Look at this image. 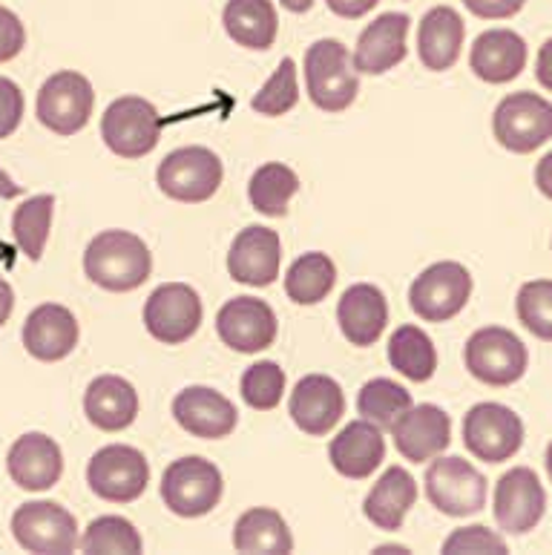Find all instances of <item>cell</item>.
<instances>
[{"instance_id":"6da1fadb","label":"cell","mask_w":552,"mask_h":555,"mask_svg":"<svg viewBox=\"0 0 552 555\" xmlns=\"http://www.w3.org/2000/svg\"><path fill=\"white\" fill-rule=\"evenodd\" d=\"M84 271L113 294L141 288L150 280L153 257L147 242L130 231H101L84 250Z\"/></svg>"},{"instance_id":"7a4b0ae2","label":"cell","mask_w":552,"mask_h":555,"mask_svg":"<svg viewBox=\"0 0 552 555\" xmlns=\"http://www.w3.org/2000/svg\"><path fill=\"white\" fill-rule=\"evenodd\" d=\"M306 90L313 107H320L322 113H343L355 104L360 78L355 69V55H348L346 43L325 38L308 47Z\"/></svg>"},{"instance_id":"3957f363","label":"cell","mask_w":552,"mask_h":555,"mask_svg":"<svg viewBox=\"0 0 552 555\" xmlns=\"http://www.w3.org/2000/svg\"><path fill=\"white\" fill-rule=\"evenodd\" d=\"M463 363L475 380L495 386V389H506L527 374L529 351L518 334H512L510 328L487 325L466 340Z\"/></svg>"},{"instance_id":"277c9868","label":"cell","mask_w":552,"mask_h":555,"mask_svg":"<svg viewBox=\"0 0 552 555\" xmlns=\"http://www.w3.org/2000/svg\"><path fill=\"white\" fill-rule=\"evenodd\" d=\"M222 473L202 455L179 457L165 469L162 501L179 518H202L222 501Z\"/></svg>"},{"instance_id":"5b68a950","label":"cell","mask_w":552,"mask_h":555,"mask_svg":"<svg viewBox=\"0 0 552 555\" xmlns=\"http://www.w3.org/2000/svg\"><path fill=\"white\" fill-rule=\"evenodd\" d=\"M222 162L214 150L193 144V147H179L167 153L156 170V184L167 199L202 205V202L214 199L222 184Z\"/></svg>"},{"instance_id":"8992f818","label":"cell","mask_w":552,"mask_h":555,"mask_svg":"<svg viewBox=\"0 0 552 555\" xmlns=\"http://www.w3.org/2000/svg\"><path fill=\"white\" fill-rule=\"evenodd\" d=\"M95 109V90L90 78L73 69H61L50 75L38 90V121L55 135H75L90 125Z\"/></svg>"},{"instance_id":"52a82bcc","label":"cell","mask_w":552,"mask_h":555,"mask_svg":"<svg viewBox=\"0 0 552 555\" xmlns=\"http://www.w3.org/2000/svg\"><path fill=\"white\" fill-rule=\"evenodd\" d=\"M492 133L503 150L527 156L552 139V104L536 92H512L495 107Z\"/></svg>"},{"instance_id":"ba28073f","label":"cell","mask_w":552,"mask_h":555,"mask_svg":"<svg viewBox=\"0 0 552 555\" xmlns=\"http://www.w3.org/2000/svg\"><path fill=\"white\" fill-rule=\"evenodd\" d=\"M101 139L116 156L141 158L162 139V116L156 104L141 95H121L101 116Z\"/></svg>"},{"instance_id":"9c48e42d","label":"cell","mask_w":552,"mask_h":555,"mask_svg":"<svg viewBox=\"0 0 552 555\" xmlns=\"http://www.w3.org/2000/svg\"><path fill=\"white\" fill-rule=\"evenodd\" d=\"M423 483H426L432 506L449 518L478 515L487 504V478L470 461L458 455L432 457Z\"/></svg>"},{"instance_id":"30bf717a","label":"cell","mask_w":552,"mask_h":555,"mask_svg":"<svg viewBox=\"0 0 552 555\" xmlns=\"http://www.w3.org/2000/svg\"><path fill=\"white\" fill-rule=\"evenodd\" d=\"M12 535L26 553L69 555L75 547H81L75 515L55 501L17 506L12 515Z\"/></svg>"},{"instance_id":"8fae6325","label":"cell","mask_w":552,"mask_h":555,"mask_svg":"<svg viewBox=\"0 0 552 555\" xmlns=\"http://www.w3.org/2000/svg\"><path fill=\"white\" fill-rule=\"evenodd\" d=\"M87 483L101 501L132 504L144 495L150 483V464L136 447L113 443L99 449L87 466Z\"/></svg>"},{"instance_id":"7c38bea8","label":"cell","mask_w":552,"mask_h":555,"mask_svg":"<svg viewBox=\"0 0 552 555\" xmlns=\"http://www.w3.org/2000/svg\"><path fill=\"white\" fill-rule=\"evenodd\" d=\"M472 297V274L461 262H435L409 288V306L426 323H449Z\"/></svg>"},{"instance_id":"4fadbf2b","label":"cell","mask_w":552,"mask_h":555,"mask_svg":"<svg viewBox=\"0 0 552 555\" xmlns=\"http://www.w3.org/2000/svg\"><path fill=\"white\" fill-rule=\"evenodd\" d=\"M205 317L196 288L184 282H165L158 285L144 302V328L153 340L165 346H182L198 332Z\"/></svg>"},{"instance_id":"5bb4252c","label":"cell","mask_w":552,"mask_h":555,"mask_svg":"<svg viewBox=\"0 0 552 555\" xmlns=\"http://www.w3.org/2000/svg\"><path fill=\"white\" fill-rule=\"evenodd\" d=\"M524 423L503 403H478L463 415V447L487 464H503L518 455Z\"/></svg>"},{"instance_id":"9a60e30c","label":"cell","mask_w":552,"mask_h":555,"mask_svg":"<svg viewBox=\"0 0 552 555\" xmlns=\"http://www.w3.org/2000/svg\"><path fill=\"white\" fill-rule=\"evenodd\" d=\"M495 521L506 535H527L544 518L547 492L529 466H515L495 483Z\"/></svg>"},{"instance_id":"2e32d148","label":"cell","mask_w":552,"mask_h":555,"mask_svg":"<svg viewBox=\"0 0 552 555\" xmlns=\"http://www.w3.org/2000/svg\"><path fill=\"white\" fill-rule=\"evenodd\" d=\"M280 332L277 314L265 299L233 297L228 299L216 314V334L233 351L240 354H256L271 348Z\"/></svg>"},{"instance_id":"e0dca14e","label":"cell","mask_w":552,"mask_h":555,"mask_svg":"<svg viewBox=\"0 0 552 555\" xmlns=\"http://www.w3.org/2000/svg\"><path fill=\"white\" fill-rule=\"evenodd\" d=\"M391 438L406 461L426 464L452 443V421L435 403H421V406L406 409L403 415L397 417L391 426Z\"/></svg>"},{"instance_id":"ac0fdd59","label":"cell","mask_w":552,"mask_h":555,"mask_svg":"<svg viewBox=\"0 0 552 555\" xmlns=\"http://www.w3.org/2000/svg\"><path fill=\"white\" fill-rule=\"evenodd\" d=\"M288 412L306 435L322 438L346 415V395L329 374H308L291 391Z\"/></svg>"},{"instance_id":"d6986e66","label":"cell","mask_w":552,"mask_h":555,"mask_svg":"<svg viewBox=\"0 0 552 555\" xmlns=\"http://www.w3.org/2000/svg\"><path fill=\"white\" fill-rule=\"evenodd\" d=\"M282 242L280 233L262 224H251L233 240L228 254V274L242 285L265 288L280 276Z\"/></svg>"},{"instance_id":"ffe728a7","label":"cell","mask_w":552,"mask_h":555,"mask_svg":"<svg viewBox=\"0 0 552 555\" xmlns=\"http://www.w3.org/2000/svg\"><path fill=\"white\" fill-rule=\"evenodd\" d=\"M7 469L9 478L26 492H47L64 475V455L50 435L26 431L9 449Z\"/></svg>"},{"instance_id":"44dd1931","label":"cell","mask_w":552,"mask_h":555,"mask_svg":"<svg viewBox=\"0 0 552 555\" xmlns=\"http://www.w3.org/2000/svg\"><path fill=\"white\" fill-rule=\"evenodd\" d=\"M174 417L188 435L202 440L228 438L240 423V412L231 400L207 386H188L179 391L174 398Z\"/></svg>"},{"instance_id":"7402d4cb","label":"cell","mask_w":552,"mask_h":555,"mask_svg":"<svg viewBox=\"0 0 552 555\" xmlns=\"http://www.w3.org/2000/svg\"><path fill=\"white\" fill-rule=\"evenodd\" d=\"M409 24H412V17L406 12H386V15L374 17L357 38V73L383 75L395 69L397 64H403L406 52H409V47H406Z\"/></svg>"},{"instance_id":"603a6c76","label":"cell","mask_w":552,"mask_h":555,"mask_svg":"<svg viewBox=\"0 0 552 555\" xmlns=\"http://www.w3.org/2000/svg\"><path fill=\"white\" fill-rule=\"evenodd\" d=\"M26 351L41 363H59L78 346V320L66 306L43 302L26 317L24 323Z\"/></svg>"},{"instance_id":"cb8c5ba5","label":"cell","mask_w":552,"mask_h":555,"mask_svg":"<svg viewBox=\"0 0 552 555\" xmlns=\"http://www.w3.org/2000/svg\"><path fill=\"white\" fill-rule=\"evenodd\" d=\"M386 457V440H383V429L377 423L351 421L346 429L339 431L337 438L331 440L329 461L343 478L351 481H365L371 473L383 464Z\"/></svg>"},{"instance_id":"d4e9b609","label":"cell","mask_w":552,"mask_h":555,"mask_svg":"<svg viewBox=\"0 0 552 555\" xmlns=\"http://www.w3.org/2000/svg\"><path fill=\"white\" fill-rule=\"evenodd\" d=\"M339 332L351 346L369 348L380 340L388 323L386 294L371 285V282H357L339 297L337 306Z\"/></svg>"},{"instance_id":"484cf974","label":"cell","mask_w":552,"mask_h":555,"mask_svg":"<svg viewBox=\"0 0 552 555\" xmlns=\"http://www.w3.org/2000/svg\"><path fill=\"white\" fill-rule=\"evenodd\" d=\"M139 409V391L118 374H101L84 395V415L101 431H124L136 423Z\"/></svg>"},{"instance_id":"4316f807","label":"cell","mask_w":552,"mask_h":555,"mask_svg":"<svg viewBox=\"0 0 552 555\" xmlns=\"http://www.w3.org/2000/svg\"><path fill=\"white\" fill-rule=\"evenodd\" d=\"M527 41L512 29H487L472 43L470 67L487 83L515 81L527 67Z\"/></svg>"},{"instance_id":"83f0119b","label":"cell","mask_w":552,"mask_h":555,"mask_svg":"<svg viewBox=\"0 0 552 555\" xmlns=\"http://www.w3.org/2000/svg\"><path fill=\"white\" fill-rule=\"evenodd\" d=\"M466 26L452 7H435L423 15L418 26V55L432 73H446L461 59Z\"/></svg>"},{"instance_id":"f1b7e54d","label":"cell","mask_w":552,"mask_h":555,"mask_svg":"<svg viewBox=\"0 0 552 555\" xmlns=\"http://www.w3.org/2000/svg\"><path fill=\"white\" fill-rule=\"evenodd\" d=\"M418 504V483L403 466H388L363 501V513L377 530L397 532L403 527L406 513Z\"/></svg>"},{"instance_id":"f546056e","label":"cell","mask_w":552,"mask_h":555,"mask_svg":"<svg viewBox=\"0 0 552 555\" xmlns=\"http://www.w3.org/2000/svg\"><path fill=\"white\" fill-rule=\"evenodd\" d=\"M224 33L245 50H271L280 35V17L271 0H228L222 12Z\"/></svg>"},{"instance_id":"4dcf8cb0","label":"cell","mask_w":552,"mask_h":555,"mask_svg":"<svg viewBox=\"0 0 552 555\" xmlns=\"http://www.w3.org/2000/svg\"><path fill=\"white\" fill-rule=\"evenodd\" d=\"M233 547L240 553L288 555L294 550V535L277 509L254 506V509L242 513L233 527Z\"/></svg>"},{"instance_id":"1f68e13d","label":"cell","mask_w":552,"mask_h":555,"mask_svg":"<svg viewBox=\"0 0 552 555\" xmlns=\"http://www.w3.org/2000/svg\"><path fill=\"white\" fill-rule=\"evenodd\" d=\"M388 363L414 383H426L437 372V348L418 325H400L388 340Z\"/></svg>"},{"instance_id":"d6a6232c","label":"cell","mask_w":552,"mask_h":555,"mask_svg":"<svg viewBox=\"0 0 552 555\" xmlns=\"http://www.w3.org/2000/svg\"><path fill=\"white\" fill-rule=\"evenodd\" d=\"M299 176L282 162H268L251 176L247 199L262 216H285L288 202L299 193Z\"/></svg>"},{"instance_id":"836d02e7","label":"cell","mask_w":552,"mask_h":555,"mask_svg":"<svg viewBox=\"0 0 552 555\" xmlns=\"http://www.w3.org/2000/svg\"><path fill=\"white\" fill-rule=\"evenodd\" d=\"M337 282V268L331 262L329 254L311 250L288 268L285 274V294H288L297 306H317L329 297Z\"/></svg>"},{"instance_id":"e575fe53","label":"cell","mask_w":552,"mask_h":555,"mask_svg":"<svg viewBox=\"0 0 552 555\" xmlns=\"http://www.w3.org/2000/svg\"><path fill=\"white\" fill-rule=\"evenodd\" d=\"M52 214H55V196L50 193L26 199L12 214V236H15L17 248L24 250V257L33 262L43 257L52 231Z\"/></svg>"},{"instance_id":"d590c367","label":"cell","mask_w":552,"mask_h":555,"mask_svg":"<svg viewBox=\"0 0 552 555\" xmlns=\"http://www.w3.org/2000/svg\"><path fill=\"white\" fill-rule=\"evenodd\" d=\"M412 406L414 400L409 395V389H403L400 383L388 380V377H374L357 395V412L365 421L377 423L380 429H391L397 417Z\"/></svg>"},{"instance_id":"8d00e7d4","label":"cell","mask_w":552,"mask_h":555,"mask_svg":"<svg viewBox=\"0 0 552 555\" xmlns=\"http://www.w3.org/2000/svg\"><path fill=\"white\" fill-rule=\"evenodd\" d=\"M81 550L84 553H101V555H136L144 550L141 532L132 527L121 515H101L81 535Z\"/></svg>"},{"instance_id":"74e56055","label":"cell","mask_w":552,"mask_h":555,"mask_svg":"<svg viewBox=\"0 0 552 555\" xmlns=\"http://www.w3.org/2000/svg\"><path fill=\"white\" fill-rule=\"evenodd\" d=\"M299 101V83H297V64L294 59H282V64L273 69V75L262 83V90L256 92L251 107L259 116L277 118L285 116L291 109L297 107Z\"/></svg>"},{"instance_id":"f35d334b","label":"cell","mask_w":552,"mask_h":555,"mask_svg":"<svg viewBox=\"0 0 552 555\" xmlns=\"http://www.w3.org/2000/svg\"><path fill=\"white\" fill-rule=\"evenodd\" d=\"M242 400L256 412H271L280 406L282 395H285V372L273 360H262L245 369L240 383Z\"/></svg>"},{"instance_id":"ab89813d","label":"cell","mask_w":552,"mask_h":555,"mask_svg":"<svg viewBox=\"0 0 552 555\" xmlns=\"http://www.w3.org/2000/svg\"><path fill=\"white\" fill-rule=\"evenodd\" d=\"M521 325L538 340L552 343V280H532L521 285L515 299Z\"/></svg>"},{"instance_id":"60d3db41","label":"cell","mask_w":552,"mask_h":555,"mask_svg":"<svg viewBox=\"0 0 552 555\" xmlns=\"http://www.w3.org/2000/svg\"><path fill=\"white\" fill-rule=\"evenodd\" d=\"M458 553H506V544H503L501 535H495L492 530L480 527V524H472V527H463V530H454L449 539L444 541V555H458Z\"/></svg>"},{"instance_id":"b9f144b4","label":"cell","mask_w":552,"mask_h":555,"mask_svg":"<svg viewBox=\"0 0 552 555\" xmlns=\"http://www.w3.org/2000/svg\"><path fill=\"white\" fill-rule=\"evenodd\" d=\"M24 118V92L12 78L0 75V139H9Z\"/></svg>"},{"instance_id":"7bdbcfd3","label":"cell","mask_w":552,"mask_h":555,"mask_svg":"<svg viewBox=\"0 0 552 555\" xmlns=\"http://www.w3.org/2000/svg\"><path fill=\"white\" fill-rule=\"evenodd\" d=\"M26 47V26L12 9L0 7V64L17 59Z\"/></svg>"},{"instance_id":"ee69618b","label":"cell","mask_w":552,"mask_h":555,"mask_svg":"<svg viewBox=\"0 0 552 555\" xmlns=\"http://www.w3.org/2000/svg\"><path fill=\"white\" fill-rule=\"evenodd\" d=\"M527 0H463V7L470 9L472 15L487 17V21H506V17L518 15Z\"/></svg>"},{"instance_id":"f6af8a7d","label":"cell","mask_w":552,"mask_h":555,"mask_svg":"<svg viewBox=\"0 0 552 555\" xmlns=\"http://www.w3.org/2000/svg\"><path fill=\"white\" fill-rule=\"evenodd\" d=\"M325 3H329L334 15L346 17V21H357V17L369 15L380 0H325Z\"/></svg>"},{"instance_id":"bcb514c9","label":"cell","mask_w":552,"mask_h":555,"mask_svg":"<svg viewBox=\"0 0 552 555\" xmlns=\"http://www.w3.org/2000/svg\"><path fill=\"white\" fill-rule=\"evenodd\" d=\"M536 78L538 83L544 87V90L552 92V38L538 50V61H536Z\"/></svg>"},{"instance_id":"7dc6e473","label":"cell","mask_w":552,"mask_h":555,"mask_svg":"<svg viewBox=\"0 0 552 555\" xmlns=\"http://www.w3.org/2000/svg\"><path fill=\"white\" fill-rule=\"evenodd\" d=\"M536 188L544 193L547 199H552V150L547 153L536 167Z\"/></svg>"},{"instance_id":"c3c4849f","label":"cell","mask_w":552,"mask_h":555,"mask_svg":"<svg viewBox=\"0 0 552 555\" xmlns=\"http://www.w3.org/2000/svg\"><path fill=\"white\" fill-rule=\"evenodd\" d=\"M12 308H15V291H12V285L0 276V328H3L9 317H12Z\"/></svg>"},{"instance_id":"681fc988","label":"cell","mask_w":552,"mask_h":555,"mask_svg":"<svg viewBox=\"0 0 552 555\" xmlns=\"http://www.w3.org/2000/svg\"><path fill=\"white\" fill-rule=\"evenodd\" d=\"M280 3L288 9V12H297V15H303V12H308V9L313 7V0H280Z\"/></svg>"},{"instance_id":"f907efd6","label":"cell","mask_w":552,"mask_h":555,"mask_svg":"<svg viewBox=\"0 0 552 555\" xmlns=\"http://www.w3.org/2000/svg\"><path fill=\"white\" fill-rule=\"evenodd\" d=\"M388 553H397V555H409L406 547H391V544H383V547L374 550V555H388Z\"/></svg>"},{"instance_id":"816d5d0a","label":"cell","mask_w":552,"mask_h":555,"mask_svg":"<svg viewBox=\"0 0 552 555\" xmlns=\"http://www.w3.org/2000/svg\"><path fill=\"white\" fill-rule=\"evenodd\" d=\"M544 464H547V475H550V481H552V440H550V447H547Z\"/></svg>"}]
</instances>
